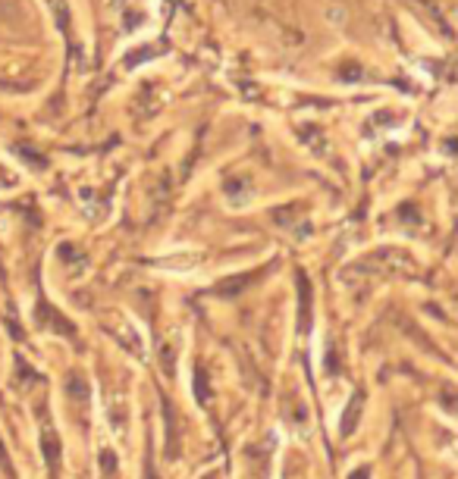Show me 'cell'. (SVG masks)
Returning a JSON list of instances; mask_svg holds the SVG:
<instances>
[{"label": "cell", "instance_id": "cell-8", "mask_svg": "<svg viewBox=\"0 0 458 479\" xmlns=\"http://www.w3.org/2000/svg\"><path fill=\"white\" fill-rule=\"evenodd\" d=\"M145 476H148V479H157V476H154V464H151V457L145 461Z\"/></svg>", "mask_w": 458, "mask_h": 479}, {"label": "cell", "instance_id": "cell-2", "mask_svg": "<svg viewBox=\"0 0 458 479\" xmlns=\"http://www.w3.org/2000/svg\"><path fill=\"white\" fill-rule=\"evenodd\" d=\"M51 323L53 332H63V335H73V326L67 323V320L60 317V313H53V307L47 301H38V326Z\"/></svg>", "mask_w": 458, "mask_h": 479}, {"label": "cell", "instance_id": "cell-6", "mask_svg": "<svg viewBox=\"0 0 458 479\" xmlns=\"http://www.w3.org/2000/svg\"><path fill=\"white\" fill-rule=\"evenodd\" d=\"M252 276H254V273H248V276H232L229 282H223V285L214 288V295H239L245 285H252V282H254Z\"/></svg>", "mask_w": 458, "mask_h": 479}, {"label": "cell", "instance_id": "cell-3", "mask_svg": "<svg viewBox=\"0 0 458 479\" xmlns=\"http://www.w3.org/2000/svg\"><path fill=\"white\" fill-rule=\"evenodd\" d=\"M41 451H45L47 457V470H51V476H57V457H60V439L53 435L51 426L41 429Z\"/></svg>", "mask_w": 458, "mask_h": 479}, {"label": "cell", "instance_id": "cell-5", "mask_svg": "<svg viewBox=\"0 0 458 479\" xmlns=\"http://www.w3.org/2000/svg\"><path fill=\"white\" fill-rule=\"evenodd\" d=\"M361 404H364V395H361V391H355V395H352V401H348L346 417H342V435L355 432V423H358V413H361Z\"/></svg>", "mask_w": 458, "mask_h": 479}, {"label": "cell", "instance_id": "cell-4", "mask_svg": "<svg viewBox=\"0 0 458 479\" xmlns=\"http://www.w3.org/2000/svg\"><path fill=\"white\" fill-rule=\"evenodd\" d=\"M163 413H167V457H176L179 454V442H176L179 426H176V413H173L167 398H163Z\"/></svg>", "mask_w": 458, "mask_h": 479}, {"label": "cell", "instance_id": "cell-7", "mask_svg": "<svg viewBox=\"0 0 458 479\" xmlns=\"http://www.w3.org/2000/svg\"><path fill=\"white\" fill-rule=\"evenodd\" d=\"M195 395H198L201 404H207V376L201 367H195Z\"/></svg>", "mask_w": 458, "mask_h": 479}, {"label": "cell", "instance_id": "cell-1", "mask_svg": "<svg viewBox=\"0 0 458 479\" xmlns=\"http://www.w3.org/2000/svg\"><path fill=\"white\" fill-rule=\"evenodd\" d=\"M311 326V285L304 273H298V332H308Z\"/></svg>", "mask_w": 458, "mask_h": 479}]
</instances>
